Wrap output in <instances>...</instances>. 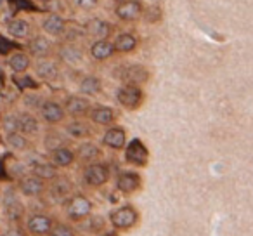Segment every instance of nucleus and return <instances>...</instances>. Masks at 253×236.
Wrapping results in <instances>:
<instances>
[{"label": "nucleus", "instance_id": "obj_1", "mask_svg": "<svg viewBox=\"0 0 253 236\" xmlns=\"http://www.w3.org/2000/svg\"><path fill=\"white\" fill-rule=\"evenodd\" d=\"M92 208H94L92 201L84 194H71L66 201V215L75 222L85 221L92 214Z\"/></svg>", "mask_w": 253, "mask_h": 236}, {"label": "nucleus", "instance_id": "obj_2", "mask_svg": "<svg viewBox=\"0 0 253 236\" xmlns=\"http://www.w3.org/2000/svg\"><path fill=\"white\" fill-rule=\"evenodd\" d=\"M116 99L125 109H134L141 108L144 102V92H142L141 85H132V84H123L116 92Z\"/></svg>", "mask_w": 253, "mask_h": 236}, {"label": "nucleus", "instance_id": "obj_3", "mask_svg": "<svg viewBox=\"0 0 253 236\" xmlns=\"http://www.w3.org/2000/svg\"><path fill=\"white\" fill-rule=\"evenodd\" d=\"M109 219H111V224L115 229L126 231V229H132L135 224H137L139 214L132 205H123V207L113 210L111 215H109Z\"/></svg>", "mask_w": 253, "mask_h": 236}, {"label": "nucleus", "instance_id": "obj_4", "mask_svg": "<svg viewBox=\"0 0 253 236\" xmlns=\"http://www.w3.org/2000/svg\"><path fill=\"white\" fill-rule=\"evenodd\" d=\"M84 181L90 188H101L109 181V167L101 162L87 163L84 170Z\"/></svg>", "mask_w": 253, "mask_h": 236}, {"label": "nucleus", "instance_id": "obj_5", "mask_svg": "<svg viewBox=\"0 0 253 236\" xmlns=\"http://www.w3.org/2000/svg\"><path fill=\"white\" fill-rule=\"evenodd\" d=\"M125 160L134 167H146L149 162V149L141 139H132L125 149Z\"/></svg>", "mask_w": 253, "mask_h": 236}, {"label": "nucleus", "instance_id": "obj_6", "mask_svg": "<svg viewBox=\"0 0 253 236\" xmlns=\"http://www.w3.org/2000/svg\"><path fill=\"white\" fill-rule=\"evenodd\" d=\"M144 4L141 0H122L116 5L115 12L122 21H137L142 16Z\"/></svg>", "mask_w": 253, "mask_h": 236}, {"label": "nucleus", "instance_id": "obj_7", "mask_svg": "<svg viewBox=\"0 0 253 236\" xmlns=\"http://www.w3.org/2000/svg\"><path fill=\"white\" fill-rule=\"evenodd\" d=\"M141 186H142L141 176L135 172H128V170H126V172H122L116 177V189L125 194L135 193L137 189H141Z\"/></svg>", "mask_w": 253, "mask_h": 236}, {"label": "nucleus", "instance_id": "obj_8", "mask_svg": "<svg viewBox=\"0 0 253 236\" xmlns=\"http://www.w3.org/2000/svg\"><path fill=\"white\" fill-rule=\"evenodd\" d=\"M54 221L45 214H33L26 221V229H28L32 235H49L50 228H52Z\"/></svg>", "mask_w": 253, "mask_h": 236}, {"label": "nucleus", "instance_id": "obj_9", "mask_svg": "<svg viewBox=\"0 0 253 236\" xmlns=\"http://www.w3.org/2000/svg\"><path fill=\"white\" fill-rule=\"evenodd\" d=\"M123 84H132V85H144L149 80V71L146 66L141 64H132L126 66L122 73Z\"/></svg>", "mask_w": 253, "mask_h": 236}, {"label": "nucleus", "instance_id": "obj_10", "mask_svg": "<svg viewBox=\"0 0 253 236\" xmlns=\"http://www.w3.org/2000/svg\"><path fill=\"white\" fill-rule=\"evenodd\" d=\"M63 108L64 113L71 115L73 118H78V116H85L90 111V102H88V99L82 97V95H70Z\"/></svg>", "mask_w": 253, "mask_h": 236}, {"label": "nucleus", "instance_id": "obj_11", "mask_svg": "<svg viewBox=\"0 0 253 236\" xmlns=\"http://www.w3.org/2000/svg\"><path fill=\"white\" fill-rule=\"evenodd\" d=\"M19 189H21V193L25 194V196L37 198L45 191V183L32 174V176L23 177V179L19 181Z\"/></svg>", "mask_w": 253, "mask_h": 236}, {"label": "nucleus", "instance_id": "obj_12", "mask_svg": "<svg viewBox=\"0 0 253 236\" xmlns=\"http://www.w3.org/2000/svg\"><path fill=\"white\" fill-rule=\"evenodd\" d=\"M40 113H42V118L47 122V124H59V122L64 120V108L61 104L54 101H45L42 106H40Z\"/></svg>", "mask_w": 253, "mask_h": 236}, {"label": "nucleus", "instance_id": "obj_13", "mask_svg": "<svg viewBox=\"0 0 253 236\" xmlns=\"http://www.w3.org/2000/svg\"><path fill=\"white\" fill-rule=\"evenodd\" d=\"M102 144L111 149H122L126 144V134L122 127H111L102 136Z\"/></svg>", "mask_w": 253, "mask_h": 236}, {"label": "nucleus", "instance_id": "obj_14", "mask_svg": "<svg viewBox=\"0 0 253 236\" xmlns=\"http://www.w3.org/2000/svg\"><path fill=\"white\" fill-rule=\"evenodd\" d=\"M28 50L32 56L43 59V57H49L50 54H52V42H50L47 37L39 35V37H35V39L30 40Z\"/></svg>", "mask_w": 253, "mask_h": 236}, {"label": "nucleus", "instance_id": "obj_15", "mask_svg": "<svg viewBox=\"0 0 253 236\" xmlns=\"http://www.w3.org/2000/svg\"><path fill=\"white\" fill-rule=\"evenodd\" d=\"M42 28L45 30V33L52 37H57V35H63L66 32V19L63 18L61 14H54L50 12L42 23Z\"/></svg>", "mask_w": 253, "mask_h": 236}, {"label": "nucleus", "instance_id": "obj_16", "mask_svg": "<svg viewBox=\"0 0 253 236\" xmlns=\"http://www.w3.org/2000/svg\"><path fill=\"white\" fill-rule=\"evenodd\" d=\"M90 54L95 61H106L115 54V46H113V42H109L108 39H99L92 44Z\"/></svg>", "mask_w": 253, "mask_h": 236}, {"label": "nucleus", "instance_id": "obj_17", "mask_svg": "<svg viewBox=\"0 0 253 236\" xmlns=\"http://www.w3.org/2000/svg\"><path fill=\"white\" fill-rule=\"evenodd\" d=\"M88 116L97 125H111L116 118L115 109H111L109 106H95L88 111Z\"/></svg>", "mask_w": 253, "mask_h": 236}, {"label": "nucleus", "instance_id": "obj_18", "mask_svg": "<svg viewBox=\"0 0 253 236\" xmlns=\"http://www.w3.org/2000/svg\"><path fill=\"white\" fill-rule=\"evenodd\" d=\"M101 156V149L94 144V142H84L78 146V149L75 151V160H78L80 163H92L94 160H97Z\"/></svg>", "mask_w": 253, "mask_h": 236}, {"label": "nucleus", "instance_id": "obj_19", "mask_svg": "<svg viewBox=\"0 0 253 236\" xmlns=\"http://www.w3.org/2000/svg\"><path fill=\"white\" fill-rule=\"evenodd\" d=\"M4 208H5V217L11 222H19L23 219V215H25V207H23V203L16 196L5 198Z\"/></svg>", "mask_w": 253, "mask_h": 236}, {"label": "nucleus", "instance_id": "obj_20", "mask_svg": "<svg viewBox=\"0 0 253 236\" xmlns=\"http://www.w3.org/2000/svg\"><path fill=\"white\" fill-rule=\"evenodd\" d=\"M113 46H115V52H122V54L134 52L137 49V39L132 33H120L115 42H113Z\"/></svg>", "mask_w": 253, "mask_h": 236}, {"label": "nucleus", "instance_id": "obj_21", "mask_svg": "<svg viewBox=\"0 0 253 236\" xmlns=\"http://www.w3.org/2000/svg\"><path fill=\"white\" fill-rule=\"evenodd\" d=\"M7 64L14 73H25L30 68V56L23 50H16L9 56Z\"/></svg>", "mask_w": 253, "mask_h": 236}, {"label": "nucleus", "instance_id": "obj_22", "mask_svg": "<svg viewBox=\"0 0 253 236\" xmlns=\"http://www.w3.org/2000/svg\"><path fill=\"white\" fill-rule=\"evenodd\" d=\"M7 33L14 37V39H28L30 33H32V26L25 19L16 18L7 23Z\"/></svg>", "mask_w": 253, "mask_h": 236}, {"label": "nucleus", "instance_id": "obj_23", "mask_svg": "<svg viewBox=\"0 0 253 236\" xmlns=\"http://www.w3.org/2000/svg\"><path fill=\"white\" fill-rule=\"evenodd\" d=\"M71 183L64 177H54L52 184H50V194L57 200H64L66 196H71Z\"/></svg>", "mask_w": 253, "mask_h": 236}, {"label": "nucleus", "instance_id": "obj_24", "mask_svg": "<svg viewBox=\"0 0 253 236\" xmlns=\"http://www.w3.org/2000/svg\"><path fill=\"white\" fill-rule=\"evenodd\" d=\"M35 71L42 80H47V82L54 80V78H57V75H59V68H57V64L54 63V61L47 59V57H43V59L37 64Z\"/></svg>", "mask_w": 253, "mask_h": 236}, {"label": "nucleus", "instance_id": "obj_25", "mask_svg": "<svg viewBox=\"0 0 253 236\" xmlns=\"http://www.w3.org/2000/svg\"><path fill=\"white\" fill-rule=\"evenodd\" d=\"M50 160L56 167H70L75 162V153L71 149L64 148V146H59V148L52 149Z\"/></svg>", "mask_w": 253, "mask_h": 236}, {"label": "nucleus", "instance_id": "obj_26", "mask_svg": "<svg viewBox=\"0 0 253 236\" xmlns=\"http://www.w3.org/2000/svg\"><path fill=\"white\" fill-rule=\"evenodd\" d=\"M18 131L25 136H32L39 132V120L30 113H23L18 116Z\"/></svg>", "mask_w": 253, "mask_h": 236}, {"label": "nucleus", "instance_id": "obj_27", "mask_svg": "<svg viewBox=\"0 0 253 236\" xmlns=\"http://www.w3.org/2000/svg\"><path fill=\"white\" fill-rule=\"evenodd\" d=\"M111 30H113V26L106 21H101V19H92V21L87 23V32L90 33V35L97 37V40L108 39Z\"/></svg>", "mask_w": 253, "mask_h": 236}, {"label": "nucleus", "instance_id": "obj_28", "mask_svg": "<svg viewBox=\"0 0 253 236\" xmlns=\"http://www.w3.org/2000/svg\"><path fill=\"white\" fill-rule=\"evenodd\" d=\"M32 174L42 181H52L54 177L59 176L57 167L54 163H37V165H33Z\"/></svg>", "mask_w": 253, "mask_h": 236}, {"label": "nucleus", "instance_id": "obj_29", "mask_svg": "<svg viewBox=\"0 0 253 236\" xmlns=\"http://www.w3.org/2000/svg\"><path fill=\"white\" fill-rule=\"evenodd\" d=\"M66 132L73 139H85L90 136V127L82 120H73L66 125Z\"/></svg>", "mask_w": 253, "mask_h": 236}, {"label": "nucleus", "instance_id": "obj_30", "mask_svg": "<svg viewBox=\"0 0 253 236\" xmlns=\"http://www.w3.org/2000/svg\"><path fill=\"white\" fill-rule=\"evenodd\" d=\"M59 56L63 57L64 61H68V63H80V61L84 59V52H82L77 46H73V44H68V46L61 47Z\"/></svg>", "mask_w": 253, "mask_h": 236}, {"label": "nucleus", "instance_id": "obj_31", "mask_svg": "<svg viewBox=\"0 0 253 236\" xmlns=\"http://www.w3.org/2000/svg\"><path fill=\"white\" fill-rule=\"evenodd\" d=\"M101 80L95 77H85L80 84V92L85 95H95L101 92Z\"/></svg>", "mask_w": 253, "mask_h": 236}, {"label": "nucleus", "instance_id": "obj_32", "mask_svg": "<svg viewBox=\"0 0 253 236\" xmlns=\"http://www.w3.org/2000/svg\"><path fill=\"white\" fill-rule=\"evenodd\" d=\"M7 144L11 146V148L18 149V151H21V149L28 148V139H26V136L21 134L19 131L9 132L7 134Z\"/></svg>", "mask_w": 253, "mask_h": 236}, {"label": "nucleus", "instance_id": "obj_33", "mask_svg": "<svg viewBox=\"0 0 253 236\" xmlns=\"http://www.w3.org/2000/svg\"><path fill=\"white\" fill-rule=\"evenodd\" d=\"M49 236H77V233L73 231V228L68 224H52L49 231Z\"/></svg>", "mask_w": 253, "mask_h": 236}, {"label": "nucleus", "instance_id": "obj_34", "mask_svg": "<svg viewBox=\"0 0 253 236\" xmlns=\"http://www.w3.org/2000/svg\"><path fill=\"white\" fill-rule=\"evenodd\" d=\"M2 127H4V131L7 132H16L18 131V116L14 115H7L4 116V120H2Z\"/></svg>", "mask_w": 253, "mask_h": 236}, {"label": "nucleus", "instance_id": "obj_35", "mask_svg": "<svg viewBox=\"0 0 253 236\" xmlns=\"http://www.w3.org/2000/svg\"><path fill=\"white\" fill-rule=\"evenodd\" d=\"M97 2L99 0H71V4L75 7L82 9V11H90V9H94L97 5Z\"/></svg>", "mask_w": 253, "mask_h": 236}, {"label": "nucleus", "instance_id": "obj_36", "mask_svg": "<svg viewBox=\"0 0 253 236\" xmlns=\"http://www.w3.org/2000/svg\"><path fill=\"white\" fill-rule=\"evenodd\" d=\"M142 14L146 16V19H148L149 23H156L162 19V12H160V9L156 7V5H153V7H149L148 11H142Z\"/></svg>", "mask_w": 253, "mask_h": 236}, {"label": "nucleus", "instance_id": "obj_37", "mask_svg": "<svg viewBox=\"0 0 253 236\" xmlns=\"http://www.w3.org/2000/svg\"><path fill=\"white\" fill-rule=\"evenodd\" d=\"M87 219L90 221V222H87L88 231H99V229H102V226H104V219L99 217V215H95V217H90V215H88Z\"/></svg>", "mask_w": 253, "mask_h": 236}, {"label": "nucleus", "instance_id": "obj_38", "mask_svg": "<svg viewBox=\"0 0 253 236\" xmlns=\"http://www.w3.org/2000/svg\"><path fill=\"white\" fill-rule=\"evenodd\" d=\"M43 7H45V11H49V14H50V12H54V14H59L61 0H45V2H43Z\"/></svg>", "mask_w": 253, "mask_h": 236}, {"label": "nucleus", "instance_id": "obj_39", "mask_svg": "<svg viewBox=\"0 0 253 236\" xmlns=\"http://www.w3.org/2000/svg\"><path fill=\"white\" fill-rule=\"evenodd\" d=\"M4 236H26L25 231H23L21 228H18V226H14V228H9L7 231H5Z\"/></svg>", "mask_w": 253, "mask_h": 236}, {"label": "nucleus", "instance_id": "obj_40", "mask_svg": "<svg viewBox=\"0 0 253 236\" xmlns=\"http://www.w3.org/2000/svg\"><path fill=\"white\" fill-rule=\"evenodd\" d=\"M5 177H7V174H5V163H4V160L0 158V181L5 179Z\"/></svg>", "mask_w": 253, "mask_h": 236}, {"label": "nucleus", "instance_id": "obj_41", "mask_svg": "<svg viewBox=\"0 0 253 236\" xmlns=\"http://www.w3.org/2000/svg\"><path fill=\"white\" fill-rule=\"evenodd\" d=\"M101 236H118V233L116 231H106V233H102Z\"/></svg>", "mask_w": 253, "mask_h": 236}, {"label": "nucleus", "instance_id": "obj_42", "mask_svg": "<svg viewBox=\"0 0 253 236\" xmlns=\"http://www.w3.org/2000/svg\"><path fill=\"white\" fill-rule=\"evenodd\" d=\"M113 2H116V4H118V2H122V0H113Z\"/></svg>", "mask_w": 253, "mask_h": 236}, {"label": "nucleus", "instance_id": "obj_43", "mask_svg": "<svg viewBox=\"0 0 253 236\" xmlns=\"http://www.w3.org/2000/svg\"><path fill=\"white\" fill-rule=\"evenodd\" d=\"M39 2H45V0H39Z\"/></svg>", "mask_w": 253, "mask_h": 236}]
</instances>
